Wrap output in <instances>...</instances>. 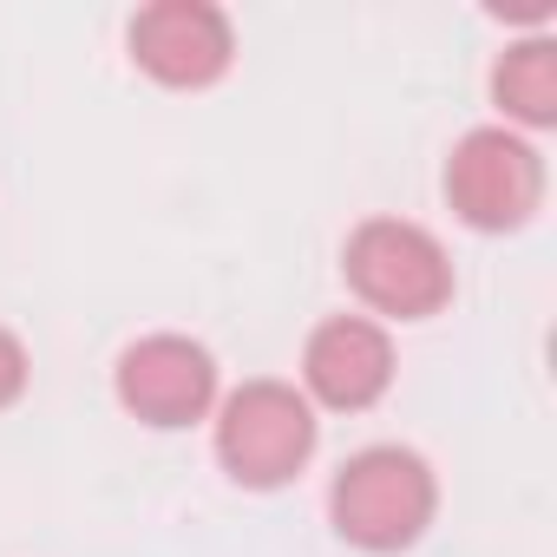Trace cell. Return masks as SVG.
<instances>
[{"instance_id":"cell-4","label":"cell","mask_w":557,"mask_h":557,"mask_svg":"<svg viewBox=\"0 0 557 557\" xmlns=\"http://www.w3.org/2000/svg\"><path fill=\"white\" fill-rule=\"evenodd\" d=\"M446 203L466 230L479 236H505L524 230L544 210V158L531 138L505 132V125H479L453 145L446 158Z\"/></svg>"},{"instance_id":"cell-1","label":"cell","mask_w":557,"mask_h":557,"mask_svg":"<svg viewBox=\"0 0 557 557\" xmlns=\"http://www.w3.org/2000/svg\"><path fill=\"white\" fill-rule=\"evenodd\" d=\"M342 275H348L355 302L368 309V322H381V329L387 322H433L459 289L446 243L407 216H361L342 243Z\"/></svg>"},{"instance_id":"cell-9","label":"cell","mask_w":557,"mask_h":557,"mask_svg":"<svg viewBox=\"0 0 557 557\" xmlns=\"http://www.w3.org/2000/svg\"><path fill=\"white\" fill-rule=\"evenodd\" d=\"M27 381H34V368H27L21 335H14V329H0V407H14V400L27 394Z\"/></svg>"},{"instance_id":"cell-5","label":"cell","mask_w":557,"mask_h":557,"mask_svg":"<svg viewBox=\"0 0 557 557\" xmlns=\"http://www.w3.org/2000/svg\"><path fill=\"white\" fill-rule=\"evenodd\" d=\"M112 394L138 426L177 433L216 413L223 387H216V355L190 335H138L119 368H112Z\"/></svg>"},{"instance_id":"cell-2","label":"cell","mask_w":557,"mask_h":557,"mask_svg":"<svg viewBox=\"0 0 557 557\" xmlns=\"http://www.w3.org/2000/svg\"><path fill=\"white\" fill-rule=\"evenodd\" d=\"M433 511H440V479L413 446H361L355 459H342L329 485V524L342 531V544L374 557L420 544Z\"/></svg>"},{"instance_id":"cell-7","label":"cell","mask_w":557,"mask_h":557,"mask_svg":"<svg viewBox=\"0 0 557 557\" xmlns=\"http://www.w3.org/2000/svg\"><path fill=\"white\" fill-rule=\"evenodd\" d=\"M394 387V335L368 315H329L302 342V400L329 413H368Z\"/></svg>"},{"instance_id":"cell-6","label":"cell","mask_w":557,"mask_h":557,"mask_svg":"<svg viewBox=\"0 0 557 557\" xmlns=\"http://www.w3.org/2000/svg\"><path fill=\"white\" fill-rule=\"evenodd\" d=\"M132 66L171 92H203L236 66V27L216 0H151L125 27Z\"/></svg>"},{"instance_id":"cell-3","label":"cell","mask_w":557,"mask_h":557,"mask_svg":"<svg viewBox=\"0 0 557 557\" xmlns=\"http://www.w3.org/2000/svg\"><path fill=\"white\" fill-rule=\"evenodd\" d=\"M216 426V466L243 485V492H275L289 485L322 440L315 407L302 400L296 381H243L216 400L210 413Z\"/></svg>"},{"instance_id":"cell-8","label":"cell","mask_w":557,"mask_h":557,"mask_svg":"<svg viewBox=\"0 0 557 557\" xmlns=\"http://www.w3.org/2000/svg\"><path fill=\"white\" fill-rule=\"evenodd\" d=\"M492 106L505 112V132L518 138L557 125V40L550 34L505 40V53L492 60Z\"/></svg>"}]
</instances>
